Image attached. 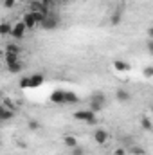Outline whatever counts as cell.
I'll return each instance as SVG.
<instances>
[{"label": "cell", "instance_id": "f546056e", "mask_svg": "<svg viewBox=\"0 0 153 155\" xmlns=\"http://www.w3.org/2000/svg\"><path fill=\"white\" fill-rule=\"evenodd\" d=\"M0 146H2V141H0Z\"/></svg>", "mask_w": 153, "mask_h": 155}, {"label": "cell", "instance_id": "52a82bcc", "mask_svg": "<svg viewBox=\"0 0 153 155\" xmlns=\"http://www.w3.org/2000/svg\"><path fill=\"white\" fill-rule=\"evenodd\" d=\"M43 81H45L43 74H33V76H29V88H38V87L43 85Z\"/></svg>", "mask_w": 153, "mask_h": 155}, {"label": "cell", "instance_id": "83f0119b", "mask_svg": "<svg viewBox=\"0 0 153 155\" xmlns=\"http://www.w3.org/2000/svg\"><path fill=\"white\" fill-rule=\"evenodd\" d=\"M2 97H4V94H2V90H0V101H2Z\"/></svg>", "mask_w": 153, "mask_h": 155}, {"label": "cell", "instance_id": "9a60e30c", "mask_svg": "<svg viewBox=\"0 0 153 155\" xmlns=\"http://www.w3.org/2000/svg\"><path fill=\"white\" fill-rule=\"evenodd\" d=\"M126 152H130L132 155H146L148 153L142 146H130V148H126Z\"/></svg>", "mask_w": 153, "mask_h": 155}, {"label": "cell", "instance_id": "5b68a950", "mask_svg": "<svg viewBox=\"0 0 153 155\" xmlns=\"http://www.w3.org/2000/svg\"><path fill=\"white\" fill-rule=\"evenodd\" d=\"M108 139H110V134H108L106 130H103V128H97V130L94 132V141H96L97 144H105Z\"/></svg>", "mask_w": 153, "mask_h": 155}, {"label": "cell", "instance_id": "d6986e66", "mask_svg": "<svg viewBox=\"0 0 153 155\" xmlns=\"http://www.w3.org/2000/svg\"><path fill=\"white\" fill-rule=\"evenodd\" d=\"M5 52H9V54H20V47L16 43H7Z\"/></svg>", "mask_w": 153, "mask_h": 155}, {"label": "cell", "instance_id": "9c48e42d", "mask_svg": "<svg viewBox=\"0 0 153 155\" xmlns=\"http://www.w3.org/2000/svg\"><path fill=\"white\" fill-rule=\"evenodd\" d=\"M77 101H79V97L76 96V92H72V90L63 92V103H77Z\"/></svg>", "mask_w": 153, "mask_h": 155}, {"label": "cell", "instance_id": "4fadbf2b", "mask_svg": "<svg viewBox=\"0 0 153 155\" xmlns=\"http://www.w3.org/2000/svg\"><path fill=\"white\" fill-rule=\"evenodd\" d=\"M11 29H13V25L9 22H0V36L11 35Z\"/></svg>", "mask_w": 153, "mask_h": 155}, {"label": "cell", "instance_id": "484cf974", "mask_svg": "<svg viewBox=\"0 0 153 155\" xmlns=\"http://www.w3.org/2000/svg\"><path fill=\"white\" fill-rule=\"evenodd\" d=\"M15 2H16V0H4V5H5V7H13Z\"/></svg>", "mask_w": 153, "mask_h": 155}, {"label": "cell", "instance_id": "7a4b0ae2", "mask_svg": "<svg viewBox=\"0 0 153 155\" xmlns=\"http://www.w3.org/2000/svg\"><path fill=\"white\" fill-rule=\"evenodd\" d=\"M74 117L77 121H85L88 124H96L97 123V116L92 110H77V112H74Z\"/></svg>", "mask_w": 153, "mask_h": 155}, {"label": "cell", "instance_id": "cb8c5ba5", "mask_svg": "<svg viewBox=\"0 0 153 155\" xmlns=\"http://www.w3.org/2000/svg\"><path fill=\"white\" fill-rule=\"evenodd\" d=\"M18 85H20V88H29V76H27V78H22Z\"/></svg>", "mask_w": 153, "mask_h": 155}, {"label": "cell", "instance_id": "277c9868", "mask_svg": "<svg viewBox=\"0 0 153 155\" xmlns=\"http://www.w3.org/2000/svg\"><path fill=\"white\" fill-rule=\"evenodd\" d=\"M58 24H60V22H58V18H56V16H45V18H43V22H41L40 25H41L45 31H52V29H56V27H58Z\"/></svg>", "mask_w": 153, "mask_h": 155}, {"label": "cell", "instance_id": "7c38bea8", "mask_svg": "<svg viewBox=\"0 0 153 155\" xmlns=\"http://www.w3.org/2000/svg\"><path fill=\"white\" fill-rule=\"evenodd\" d=\"M2 107H4V108H7V110H13V112L16 110V105H15V101H13L11 97H5V96L2 97Z\"/></svg>", "mask_w": 153, "mask_h": 155}, {"label": "cell", "instance_id": "8992f818", "mask_svg": "<svg viewBox=\"0 0 153 155\" xmlns=\"http://www.w3.org/2000/svg\"><path fill=\"white\" fill-rule=\"evenodd\" d=\"M115 99L119 103H130L132 101V94L126 90V88H117L115 90Z\"/></svg>", "mask_w": 153, "mask_h": 155}, {"label": "cell", "instance_id": "d4e9b609", "mask_svg": "<svg viewBox=\"0 0 153 155\" xmlns=\"http://www.w3.org/2000/svg\"><path fill=\"white\" fill-rule=\"evenodd\" d=\"M128 152H126V148H117L114 152V155H126Z\"/></svg>", "mask_w": 153, "mask_h": 155}, {"label": "cell", "instance_id": "ac0fdd59", "mask_svg": "<svg viewBox=\"0 0 153 155\" xmlns=\"http://www.w3.org/2000/svg\"><path fill=\"white\" fill-rule=\"evenodd\" d=\"M27 128H29L31 132H36V130L41 128V124H40L36 119H29V121H27Z\"/></svg>", "mask_w": 153, "mask_h": 155}, {"label": "cell", "instance_id": "2e32d148", "mask_svg": "<svg viewBox=\"0 0 153 155\" xmlns=\"http://www.w3.org/2000/svg\"><path fill=\"white\" fill-rule=\"evenodd\" d=\"M63 143H65L67 148H74V146H77V141H76L74 135H65V137H63Z\"/></svg>", "mask_w": 153, "mask_h": 155}, {"label": "cell", "instance_id": "ba28073f", "mask_svg": "<svg viewBox=\"0 0 153 155\" xmlns=\"http://www.w3.org/2000/svg\"><path fill=\"white\" fill-rule=\"evenodd\" d=\"M63 92H65V90L56 88V90L50 94V101H52V103H56V105H63Z\"/></svg>", "mask_w": 153, "mask_h": 155}, {"label": "cell", "instance_id": "4316f807", "mask_svg": "<svg viewBox=\"0 0 153 155\" xmlns=\"http://www.w3.org/2000/svg\"><path fill=\"white\" fill-rule=\"evenodd\" d=\"M148 52H150V54L153 52V41L151 40H148Z\"/></svg>", "mask_w": 153, "mask_h": 155}, {"label": "cell", "instance_id": "f1b7e54d", "mask_svg": "<svg viewBox=\"0 0 153 155\" xmlns=\"http://www.w3.org/2000/svg\"><path fill=\"white\" fill-rule=\"evenodd\" d=\"M0 60H2V51H0Z\"/></svg>", "mask_w": 153, "mask_h": 155}, {"label": "cell", "instance_id": "4dcf8cb0", "mask_svg": "<svg viewBox=\"0 0 153 155\" xmlns=\"http://www.w3.org/2000/svg\"><path fill=\"white\" fill-rule=\"evenodd\" d=\"M43 2H49V0H43Z\"/></svg>", "mask_w": 153, "mask_h": 155}, {"label": "cell", "instance_id": "8fae6325", "mask_svg": "<svg viewBox=\"0 0 153 155\" xmlns=\"http://www.w3.org/2000/svg\"><path fill=\"white\" fill-rule=\"evenodd\" d=\"M24 24H25V27L29 29V27H34L36 25V22H34V16H33V13H25L24 15V20H22Z\"/></svg>", "mask_w": 153, "mask_h": 155}, {"label": "cell", "instance_id": "ffe728a7", "mask_svg": "<svg viewBox=\"0 0 153 155\" xmlns=\"http://www.w3.org/2000/svg\"><path fill=\"white\" fill-rule=\"evenodd\" d=\"M16 61H18V54H9V52H5V65L16 63Z\"/></svg>", "mask_w": 153, "mask_h": 155}, {"label": "cell", "instance_id": "3957f363", "mask_svg": "<svg viewBox=\"0 0 153 155\" xmlns=\"http://www.w3.org/2000/svg\"><path fill=\"white\" fill-rule=\"evenodd\" d=\"M25 31H27L25 24H24V22H18V24L13 25V29H11V36H13L15 40H22L24 36H25Z\"/></svg>", "mask_w": 153, "mask_h": 155}, {"label": "cell", "instance_id": "6da1fadb", "mask_svg": "<svg viewBox=\"0 0 153 155\" xmlns=\"http://www.w3.org/2000/svg\"><path fill=\"white\" fill-rule=\"evenodd\" d=\"M105 105H106V96L103 92H94L90 96V108L88 110H92V112L97 114V112H101L105 108Z\"/></svg>", "mask_w": 153, "mask_h": 155}, {"label": "cell", "instance_id": "7402d4cb", "mask_svg": "<svg viewBox=\"0 0 153 155\" xmlns=\"http://www.w3.org/2000/svg\"><path fill=\"white\" fill-rule=\"evenodd\" d=\"M72 152H70V155H85V150L81 148V146H74V148H70Z\"/></svg>", "mask_w": 153, "mask_h": 155}, {"label": "cell", "instance_id": "603a6c76", "mask_svg": "<svg viewBox=\"0 0 153 155\" xmlns=\"http://www.w3.org/2000/svg\"><path fill=\"white\" fill-rule=\"evenodd\" d=\"M142 74H144V78H146V79H150V78L153 76V67H151V65H148V67L144 69V72H142Z\"/></svg>", "mask_w": 153, "mask_h": 155}, {"label": "cell", "instance_id": "e0dca14e", "mask_svg": "<svg viewBox=\"0 0 153 155\" xmlns=\"http://www.w3.org/2000/svg\"><path fill=\"white\" fill-rule=\"evenodd\" d=\"M7 71H9L11 74H18V72L22 71V63H20V61H16V63H11V65H7Z\"/></svg>", "mask_w": 153, "mask_h": 155}, {"label": "cell", "instance_id": "5bb4252c", "mask_svg": "<svg viewBox=\"0 0 153 155\" xmlns=\"http://www.w3.org/2000/svg\"><path fill=\"white\" fill-rule=\"evenodd\" d=\"M141 126H142V128H144L146 132H151V130H153V123H151V119H150L148 116H144L142 119H141Z\"/></svg>", "mask_w": 153, "mask_h": 155}, {"label": "cell", "instance_id": "30bf717a", "mask_svg": "<svg viewBox=\"0 0 153 155\" xmlns=\"http://www.w3.org/2000/svg\"><path fill=\"white\" fill-rule=\"evenodd\" d=\"M130 63H126V61H122V60H115L114 61V69L115 71H119V72H126V71H130Z\"/></svg>", "mask_w": 153, "mask_h": 155}, {"label": "cell", "instance_id": "44dd1931", "mask_svg": "<svg viewBox=\"0 0 153 155\" xmlns=\"http://www.w3.org/2000/svg\"><path fill=\"white\" fill-rule=\"evenodd\" d=\"M121 18H122V13H121V11H117V13H115L114 16L110 18L112 25H119V24H121Z\"/></svg>", "mask_w": 153, "mask_h": 155}]
</instances>
